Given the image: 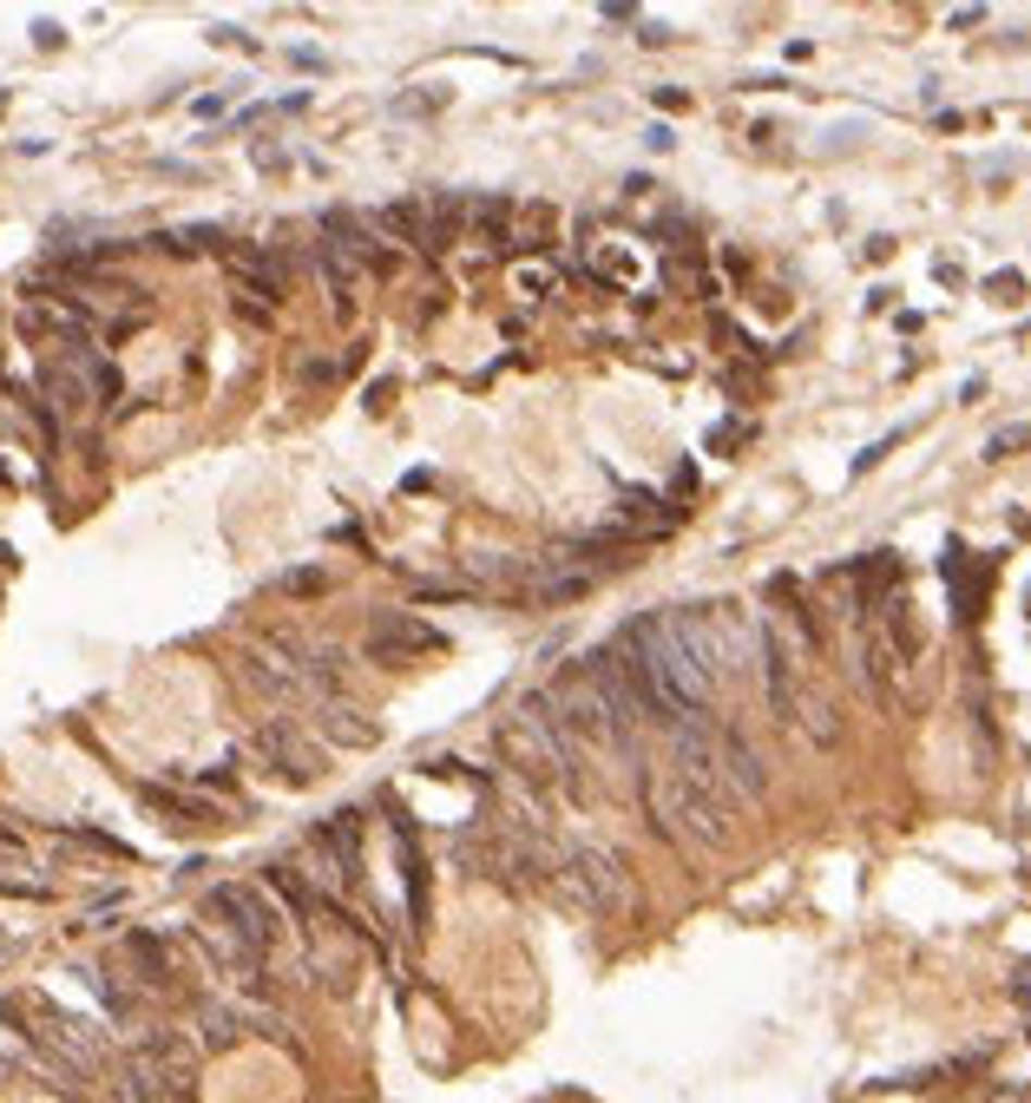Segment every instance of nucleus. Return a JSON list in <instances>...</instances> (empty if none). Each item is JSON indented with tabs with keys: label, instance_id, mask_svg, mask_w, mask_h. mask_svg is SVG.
<instances>
[{
	"label": "nucleus",
	"instance_id": "19",
	"mask_svg": "<svg viewBox=\"0 0 1031 1103\" xmlns=\"http://www.w3.org/2000/svg\"><path fill=\"white\" fill-rule=\"evenodd\" d=\"M145 808L164 815V828H185V821H211V802H191V795H164V789H145Z\"/></svg>",
	"mask_w": 1031,
	"mask_h": 1103
},
{
	"label": "nucleus",
	"instance_id": "5",
	"mask_svg": "<svg viewBox=\"0 0 1031 1103\" xmlns=\"http://www.w3.org/2000/svg\"><path fill=\"white\" fill-rule=\"evenodd\" d=\"M546 703H552L559 729L572 735L579 749H618V756H624V749L637 743V735H631V729L611 716V703L598 696V683L585 677V664H572L559 683H546Z\"/></svg>",
	"mask_w": 1031,
	"mask_h": 1103
},
{
	"label": "nucleus",
	"instance_id": "6",
	"mask_svg": "<svg viewBox=\"0 0 1031 1103\" xmlns=\"http://www.w3.org/2000/svg\"><path fill=\"white\" fill-rule=\"evenodd\" d=\"M204 919H218L224 933H237V940H244V946H257L263 959H270V946H276V933H283V913H276L257 887H211Z\"/></svg>",
	"mask_w": 1031,
	"mask_h": 1103
},
{
	"label": "nucleus",
	"instance_id": "24",
	"mask_svg": "<svg viewBox=\"0 0 1031 1103\" xmlns=\"http://www.w3.org/2000/svg\"><path fill=\"white\" fill-rule=\"evenodd\" d=\"M1018 447H1031V421H1018V427H998V434L985 441V460H1005V454H1018Z\"/></svg>",
	"mask_w": 1031,
	"mask_h": 1103
},
{
	"label": "nucleus",
	"instance_id": "8",
	"mask_svg": "<svg viewBox=\"0 0 1031 1103\" xmlns=\"http://www.w3.org/2000/svg\"><path fill=\"white\" fill-rule=\"evenodd\" d=\"M257 756H263L283 782H296V789H309V782L322 776V749L309 743L296 722H263V729H257Z\"/></svg>",
	"mask_w": 1031,
	"mask_h": 1103
},
{
	"label": "nucleus",
	"instance_id": "27",
	"mask_svg": "<svg viewBox=\"0 0 1031 1103\" xmlns=\"http://www.w3.org/2000/svg\"><path fill=\"white\" fill-rule=\"evenodd\" d=\"M985 289H992V296H998V302H1018V289H1024V283H1018V276H992V283H985Z\"/></svg>",
	"mask_w": 1031,
	"mask_h": 1103
},
{
	"label": "nucleus",
	"instance_id": "2",
	"mask_svg": "<svg viewBox=\"0 0 1031 1103\" xmlns=\"http://www.w3.org/2000/svg\"><path fill=\"white\" fill-rule=\"evenodd\" d=\"M650 815H657V834L670 841H697V847H730L736 841V802H723L717 789H704L697 776H683L676 763L670 769H650Z\"/></svg>",
	"mask_w": 1031,
	"mask_h": 1103
},
{
	"label": "nucleus",
	"instance_id": "13",
	"mask_svg": "<svg viewBox=\"0 0 1031 1103\" xmlns=\"http://www.w3.org/2000/svg\"><path fill=\"white\" fill-rule=\"evenodd\" d=\"M322 735H328V743H341V749H375V743H382V722H369V716L349 709V703H322Z\"/></svg>",
	"mask_w": 1031,
	"mask_h": 1103
},
{
	"label": "nucleus",
	"instance_id": "22",
	"mask_svg": "<svg viewBox=\"0 0 1031 1103\" xmlns=\"http://www.w3.org/2000/svg\"><path fill=\"white\" fill-rule=\"evenodd\" d=\"M276 592H283V598H322V592H328V572H322V566H296V572L276 579Z\"/></svg>",
	"mask_w": 1031,
	"mask_h": 1103
},
{
	"label": "nucleus",
	"instance_id": "21",
	"mask_svg": "<svg viewBox=\"0 0 1031 1103\" xmlns=\"http://www.w3.org/2000/svg\"><path fill=\"white\" fill-rule=\"evenodd\" d=\"M40 382H47V395H53V401H60L66 414H79V408H86V375H66V368H47Z\"/></svg>",
	"mask_w": 1031,
	"mask_h": 1103
},
{
	"label": "nucleus",
	"instance_id": "23",
	"mask_svg": "<svg viewBox=\"0 0 1031 1103\" xmlns=\"http://www.w3.org/2000/svg\"><path fill=\"white\" fill-rule=\"evenodd\" d=\"M263 873H270V887H276L296 913H315V893L302 887V873H296V867H263Z\"/></svg>",
	"mask_w": 1031,
	"mask_h": 1103
},
{
	"label": "nucleus",
	"instance_id": "30",
	"mask_svg": "<svg viewBox=\"0 0 1031 1103\" xmlns=\"http://www.w3.org/2000/svg\"><path fill=\"white\" fill-rule=\"evenodd\" d=\"M0 860H21V834L14 828H0Z\"/></svg>",
	"mask_w": 1031,
	"mask_h": 1103
},
{
	"label": "nucleus",
	"instance_id": "31",
	"mask_svg": "<svg viewBox=\"0 0 1031 1103\" xmlns=\"http://www.w3.org/2000/svg\"><path fill=\"white\" fill-rule=\"evenodd\" d=\"M0 1077H8V1057H0Z\"/></svg>",
	"mask_w": 1031,
	"mask_h": 1103
},
{
	"label": "nucleus",
	"instance_id": "3",
	"mask_svg": "<svg viewBox=\"0 0 1031 1103\" xmlns=\"http://www.w3.org/2000/svg\"><path fill=\"white\" fill-rule=\"evenodd\" d=\"M683 631H691L697 657L710 664L717 683L730 677H756V644H762V624L736 605V598H710V605H676Z\"/></svg>",
	"mask_w": 1031,
	"mask_h": 1103
},
{
	"label": "nucleus",
	"instance_id": "14",
	"mask_svg": "<svg viewBox=\"0 0 1031 1103\" xmlns=\"http://www.w3.org/2000/svg\"><path fill=\"white\" fill-rule=\"evenodd\" d=\"M112 1103H171V1090L158 1083V1070L132 1051L119 1070H112Z\"/></svg>",
	"mask_w": 1031,
	"mask_h": 1103
},
{
	"label": "nucleus",
	"instance_id": "7",
	"mask_svg": "<svg viewBox=\"0 0 1031 1103\" xmlns=\"http://www.w3.org/2000/svg\"><path fill=\"white\" fill-rule=\"evenodd\" d=\"M427 650H447V637L434 624H421L408 611H375V624H369V657L375 664H414Z\"/></svg>",
	"mask_w": 1031,
	"mask_h": 1103
},
{
	"label": "nucleus",
	"instance_id": "10",
	"mask_svg": "<svg viewBox=\"0 0 1031 1103\" xmlns=\"http://www.w3.org/2000/svg\"><path fill=\"white\" fill-rule=\"evenodd\" d=\"M244 677H250V690H263L270 703H302V696H309V683L296 677V664H283L270 644H250V650H244Z\"/></svg>",
	"mask_w": 1031,
	"mask_h": 1103
},
{
	"label": "nucleus",
	"instance_id": "29",
	"mask_svg": "<svg viewBox=\"0 0 1031 1103\" xmlns=\"http://www.w3.org/2000/svg\"><path fill=\"white\" fill-rule=\"evenodd\" d=\"M454 598H460L454 585H421V605H454Z\"/></svg>",
	"mask_w": 1031,
	"mask_h": 1103
},
{
	"label": "nucleus",
	"instance_id": "25",
	"mask_svg": "<svg viewBox=\"0 0 1031 1103\" xmlns=\"http://www.w3.org/2000/svg\"><path fill=\"white\" fill-rule=\"evenodd\" d=\"M92 395H99V401H119V368L92 361Z\"/></svg>",
	"mask_w": 1031,
	"mask_h": 1103
},
{
	"label": "nucleus",
	"instance_id": "20",
	"mask_svg": "<svg viewBox=\"0 0 1031 1103\" xmlns=\"http://www.w3.org/2000/svg\"><path fill=\"white\" fill-rule=\"evenodd\" d=\"M375 231H382V237H401V244H421L427 211H421V205H388V211L375 218Z\"/></svg>",
	"mask_w": 1031,
	"mask_h": 1103
},
{
	"label": "nucleus",
	"instance_id": "16",
	"mask_svg": "<svg viewBox=\"0 0 1031 1103\" xmlns=\"http://www.w3.org/2000/svg\"><path fill=\"white\" fill-rule=\"evenodd\" d=\"M231 270H237L257 296H270V302L283 296V263H276L270 250H231Z\"/></svg>",
	"mask_w": 1031,
	"mask_h": 1103
},
{
	"label": "nucleus",
	"instance_id": "9",
	"mask_svg": "<svg viewBox=\"0 0 1031 1103\" xmlns=\"http://www.w3.org/2000/svg\"><path fill=\"white\" fill-rule=\"evenodd\" d=\"M717 769H723V795H730L736 808H749V802L769 795V769H762V756L749 749L743 729H717Z\"/></svg>",
	"mask_w": 1031,
	"mask_h": 1103
},
{
	"label": "nucleus",
	"instance_id": "17",
	"mask_svg": "<svg viewBox=\"0 0 1031 1103\" xmlns=\"http://www.w3.org/2000/svg\"><path fill=\"white\" fill-rule=\"evenodd\" d=\"M795 722L815 735L821 749H828V743H841V716H834V703H828V696H815V690H802V696H795Z\"/></svg>",
	"mask_w": 1031,
	"mask_h": 1103
},
{
	"label": "nucleus",
	"instance_id": "11",
	"mask_svg": "<svg viewBox=\"0 0 1031 1103\" xmlns=\"http://www.w3.org/2000/svg\"><path fill=\"white\" fill-rule=\"evenodd\" d=\"M315 841L335 854V880H356V873H362V815H356V808H335V815L315 828Z\"/></svg>",
	"mask_w": 1031,
	"mask_h": 1103
},
{
	"label": "nucleus",
	"instance_id": "1",
	"mask_svg": "<svg viewBox=\"0 0 1031 1103\" xmlns=\"http://www.w3.org/2000/svg\"><path fill=\"white\" fill-rule=\"evenodd\" d=\"M618 650L637 664V677L650 683V696H657L676 722L697 716V709L717 696V677H710V664L697 657V644H691V631H683L676 605H670V611H650V618H637V624H624V631H618Z\"/></svg>",
	"mask_w": 1031,
	"mask_h": 1103
},
{
	"label": "nucleus",
	"instance_id": "28",
	"mask_svg": "<svg viewBox=\"0 0 1031 1103\" xmlns=\"http://www.w3.org/2000/svg\"><path fill=\"white\" fill-rule=\"evenodd\" d=\"M657 106H663V112H683V106H691V92H676V86H657Z\"/></svg>",
	"mask_w": 1031,
	"mask_h": 1103
},
{
	"label": "nucleus",
	"instance_id": "26",
	"mask_svg": "<svg viewBox=\"0 0 1031 1103\" xmlns=\"http://www.w3.org/2000/svg\"><path fill=\"white\" fill-rule=\"evenodd\" d=\"M1005 992H1011V1005H1018V1012H1024V1018H1031V966H1018V972H1011V986H1005Z\"/></svg>",
	"mask_w": 1031,
	"mask_h": 1103
},
{
	"label": "nucleus",
	"instance_id": "15",
	"mask_svg": "<svg viewBox=\"0 0 1031 1103\" xmlns=\"http://www.w3.org/2000/svg\"><path fill=\"white\" fill-rule=\"evenodd\" d=\"M125 959L138 966V979H145V986H171V953H164V940H158V933L132 927V933H125Z\"/></svg>",
	"mask_w": 1031,
	"mask_h": 1103
},
{
	"label": "nucleus",
	"instance_id": "4",
	"mask_svg": "<svg viewBox=\"0 0 1031 1103\" xmlns=\"http://www.w3.org/2000/svg\"><path fill=\"white\" fill-rule=\"evenodd\" d=\"M552 880H559V893H566L579 913H592V919H624V913L637 906V887H631L624 860H618L611 847H598V841H566Z\"/></svg>",
	"mask_w": 1031,
	"mask_h": 1103
},
{
	"label": "nucleus",
	"instance_id": "18",
	"mask_svg": "<svg viewBox=\"0 0 1031 1103\" xmlns=\"http://www.w3.org/2000/svg\"><path fill=\"white\" fill-rule=\"evenodd\" d=\"M198 1031H204L211 1051H231V1044L244 1038V1012H231V1005H198Z\"/></svg>",
	"mask_w": 1031,
	"mask_h": 1103
},
{
	"label": "nucleus",
	"instance_id": "12",
	"mask_svg": "<svg viewBox=\"0 0 1031 1103\" xmlns=\"http://www.w3.org/2000/svg\"><path fill=\"white\" fill-rule=\"evenodd\" d=\"M894 670H900V657L887 650L881 631H868V637H861V657H854V677H861V690H868L874 703H894Z\"/></svg>",
	"mask_w": 1031,
	"mask_h": 1103
}]
</instances>
